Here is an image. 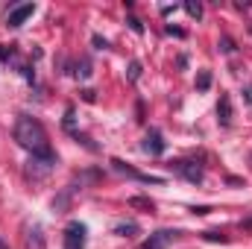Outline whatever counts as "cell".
I'll return each mask as SVG.
<instances>
[{
	"instance_id": "7",
	"label": "cell",
	"mask_w": 252,
	"mask_h": 249,
	"mask_svg": "<svg viewBox=\"0 0 252 249\" xmlns=\"http://www.w3.org/2000/svg\"><path fill=\"white\" fill-rule=\"evenodd\" d=\"M112 167H115L118 173H126V176H132V179H138V182H150V185H161V179H158V176H144V173H138V170H132L129 164H124L121 158H112Z\"/></svg>"
},
{
	"instance_id": "9",
	"label": "cell",
	"mask_w": 252,
	"mask_h": 249,
	"mask_svg": "<svg viewBox=\"0 0 252 249\" xmlns=\"http://www.w3.org/2000/svg\"><path fill=\"white\" fill-rule=\"evenodd\" d=\"M217 121H220V126L232 124V100H229V94H220V103H217Z\"/></svg>"
},
{
	"instance_id": "18",
	"label": "cell",
	"mask_w": 252,
	"mask_h": 249,
	"mask_svg": "<svg viewBox=\"0 0 252 249\" xmlns=\"http://www.w3.org/2000/svg\"><path fill=\"white\" fill-rule=\"evenodd\" d=\"M220 50H223V53H232V50H235V41H232V38H220Z\"/></svg>"
},
{
	"instance_id": "5",
	"label": "cell",
	"mask_w": 252,
	"mask_h": 249,
	"mask_svg": "<svg viewBox=\"0 0 252 249\" xmlns=\"http://www.w3.org/2000/svg\"><path fill=\"white\" fill-rule=\"evenodd\" d=\"M170 170H173V173H179V176H185V179L193 182V185H199V182H202V170H199L193 161H170Z\"/></svg>"
},
{
	"instance_id": "3",
	"label": "cell",
	"mask_w": 252,
	"mask_h": 249,
	"mask_svg": "<svg viewBox=\"0 0 252 249\" xmlns=\"http://www.w3.org/2000/svg\"><path fill=\"white\" fill-rule=\"evenodd\" d=\"M64 249H85V226L82 223H67V229H64Z\"/></svg>"
},
{
	"instance_id": "22",
	"label": "cell",
	"mask_w": 252,
	"mask_h": 249,
	"mask_svg": "<svg viewBox=\"0 0 252 249\" xmlns=\"http://www.w3.org/2000/svg\"><path fill=\"white\" fill-rule=\"evenodd\" d=\"M82 100H85V103H94V91H91V88H85V91H82Z\"/></svg>"
},
{
	"instance_id": "19",
	"label": "cell",
	"mask_w": 252,
	"mask_h": 249,
	"mask_svg": "<svg viewBox=\"0 0 252 249\" xmlns=\"http://www.w3.org/2000/svg\"><path fill=\"white\" fill-rule=\"evenodd\" d=\"M129 27H132V32H144V24L138 18H129Z\"/></svg>"
},
{
	"instance_id": "1",
	"label": "cell",
	"mask_w": 252,
	"mask_h": 249,
	"mask_svg": "<svg viewBox=\"0 0 252 249\" xmlns=\"http://www.w3.org/2000/svg\"><path fill=\"white\" fill-rule=\"evenodd\" d=\"M15 141H18V144H21L27 153H32L35 158L53 156V153H50L47 132H44V126L38 124L35 118H27V115H21V118L15 121Z\"/></svg>"
},
{
	"instance_id": "6",
	"label": "cell",
	"mask_w": 252,
	"mask_h": 249,
	"mask_svg": "<svg viewBox=\"0 0 252 249\" xmlns=\"http://www.w3.org/2000/svg\"><path fill=\"white\" fill-rule=\"evenodd\" d=\"M173 241H176V232H170V229H161V232L150 235V241L144 244V249H167Z\"/></svg>"
},
{
	"instance_id": "8",
	"label": "cell",
	"mask_w": 252,
	"mask_h": 249,
	"mask_svg": "<svg viewBox=\"0 0 252 249\" xmlns=\"http://www.w3.org/2000/svg\"><path fill=\"white\" fill-rule=\"evenodd\" d=\"M144 153H150V156H161V153H164V138H161L158 129H150V132H147V138H144Z\"/></svg>"
},
{
	"instance_id": "21",
	"label": "cell",
	"mask_w": 252,
	"mask_h": 249,
	"mask_svg": "<svg viewBox=\"0 0 252 249\" xmlns=\"http://www.w3.org/2000/svg\"><path fill=\"white\" fill-rule=\"evenodd\" d=\"M21 70H24V76H27L30 82H35V70H32V67H21Z\"/></svg>"
},
{
	"instance_id": "16",
	"label": "cell",
	"mask_w": 252,
	"mask_h": 249,
	"mask_svg": "<svg viewBox=\"0 0 252 249\" xmlns=\"http://www.w3.org/2000/svg\"><path fill=\"white\" fill-rule=\"evenodd\" d=\"M76 76H82V79H88V76H91V62H88V59H82V62H79Z\"/></svg>"
},
{
	"instance_id": "10",
	"label": "cell",
	"mask_w": 252,
	"mask_h": 249,
	"mask_svg": "<svg viewBox=\"0 0 252 249\" xmlns=\"http://www.w3.org/2000/svg\"><path fill=\"white\" fill-rule=\"evenodd\" d=\"M27 247H30V249H44V235H41V229H38V226H32V229H30Z\"/></svg>"
},
{
	"instance_id": "4",
	"label": "cell",
	"mask_w": 252,
	"mask_h": 249,
	"mask_svg": "<svg viewBox=\"0 0 252 249\" xmlns=\"http://www.w3.org/2000/svg\"><path fill=\"white\" fill-rule=\"evenodd\" d=\"M53 164H56V156H44V158H30V167H27V173L32 176V179H41V176H47L50 170H53Z\"/></svg>"
},
{
	"instance_id": "15",
	"label": "cell",
	"mask_w": 252,
	"mask_h": 249,
	"mask_svg": "<svg viewBox=\"0 0 252 249\" xmlns=\"http://www.w3.org/2000/svg\"><path fill=\"white\" fill-rule=\"evenodd\" d=\"M126 76H129V82H138V76H141V62L129 64V73H126Z\"/></svg>"
},
{
	"instance_id": "17",
	"label": "cell",
	"mask_w": 252,
	"mask_h": 249,
	"mask_svg": "<svg viewBox=\"0 0 252 249\" xmlns=\"http://www.w3.org/2000/svg\"><path fill=\"white\" fill-rule=\"evenodd\" d=\"M205 241H211V244H226L229 238H226V235H220V232H205Z\"/></svg>"
},
{
	"instance_id": "20",
	"label": "cell",
	"mask_w": 252,
	"mask_h": 249,
	"mask_svg": "<svg viewBox=\"0 0 252 249\" xmlns=\"http://www.w3.org/2000/svg\"><path fill=\"white\" fill-rule=\"evenodd\" d=\"M91 41H94V47H100V50H106V47H109V41H106V38H100V35H94Z\"/></svg>"
},
{
	"instance_id": "2",
	"label": "cell",
	"mask_w": 252,
	"mask_h": 249,
	"mask_svg": "<svg viewBox=\"0 0 252 249\" xmlns=\"http://www.w3.org/2000/svg\"><path fill=\"white\" fill-rule=\"evenodd\" d=\"M32 12H35V3H21V6H15V9L6 15V27H9V30L24 27V24L32 18Z\"/></svg>"
},
{
	"instance_id": "11",
	"label": "cell",
	"mask_w": 252,
	"mask_h": 249,
	"mask_svg": "<svg viewBox=\"0 0 252 249\" xmlns=\"http://www.w3.org/2000/svg\"><path fill=\"white\" fill-rule=\"evenodd\" d=\"M115 235H121V238H135V235H138V223H132V220H129V223H118V226H115Z\"/></svg>"
},
{
	"instance_id": "13",
	"label": "cell",
	"mask_w": 252,
	"mask_h": 249,
	"mask_svg": "<svg viewBox=\"0 0 252 249\" xmlns=\"http://www.w3.org/2000/svg\"><path fill=\"white\" fill-rule=\"evenodd\" d=\"M196 88H199V91H208V88H211V73H208V70H199V76H196Z\"/></svg>"
},
{
	"instance_id": "24",
	"label": "cell",
	"mask_w": 252,
	"mask_h": 249,
	"mask_svg": "<svg viewBox=\"0 0 252 249\" xmlns=\"http://www.w3.org/2000/svg\"><path fill=\"white\" fill-rule=\"evenodd\" d=\"M208 211H211L208 205H196V208H193V214H208Z\"/></svg>"
},
{
	"instance_id": "25",
	"label": "cell",
	"mask_w": 252,
	"mask_h": 249,
	"mask_svg": "<svg viewBox=\"0 0 252 249\" xmlns=\"http://www.w3.org/2000/svg\"><path fill=\"white\" fill-rule=\"evenodd\" d=\"M247 103H252V88H247Z\"/></svg>"
},
{
	"instance_id": "14",
	"label": "cell",
	"mask_w": 252,
	"mask_h": 249,
	"mask_svg": "<svg viewBox=\"0 0 252 249\" xmlns=\"http://www.w3.org/2000/svg\"><path fill=\"white\" fill-rule=\"evenodd\" d=\"M185 12H188L190 18H202V3H193V0H188V3H185Z\"/></svg>"
},
{
	"instance_id": "12",
	"label": "cell",
	"mask_w": 252,
	"mask_h": 249,
	"mask_svg": "<svg viewBox=\"0 0 252 249\" xmlns=\"http://www.w3.org/2000/svg\"><path fill=\"white\" fill-rule=\"evenodd\" d=\"M129 208H144V211H153L156 205H153L147 196H129Z\"/></svg>"
},
{
	"instance_id": "23",
	"label": "cell",
	"mask_w": 252,
	"mask_h": 249,
	"mask_svg": "<svg viewBox=\"0 0 252 249\" xmlns=\"http://www.w3.org/2000/svg\"><path fill=\"white\" fill-rule=\"evenodd\" d=\"M12 56H15V53H12V50H6V47H0V59H3V62H9V59H12Z\"/></svg>"
}]
</instances>
